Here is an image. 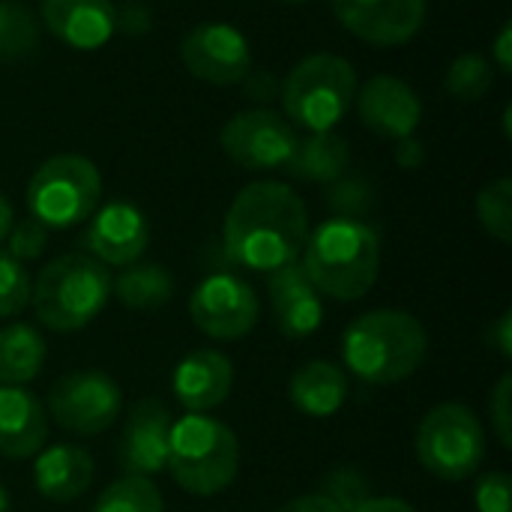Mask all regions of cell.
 <instances>
[{"label": "cell", "mask_w": 512, "mask_h": 512, "mask_svg": "<svg viewBox=\"0 0 512 512\" xmlns=\"http://www.w3.org/2000/svg\"><path fill=\"white\" fill-rule=\"evenodd\" d=\"M222 237L234 264L255 273H273L300 261L309 237V210L288 183L255 180L234 195Z\"/></svg>", "instance_id": "6da1fadb"}, {"label": "cell", "mask_w": 512, "mask_h": 512, "mask_svg": "<svg viewBox=\"0 0 512 512\" xmlns=\"http://www.w3.org/2000/svg\"><path fill=\"white\" fill-rule=\"evenodd\" d=\"M300 258L303 273L321 297L354 303L378 282L381 240L369 222L333 216L309 231Z\"/></svg>", "instance_id": "7a4b0ae2"}, {"label": "cell", "mask_w": 512, "mask_h": 512, "mask_svg": "<svg viewBox=\"0 0 512 512\" xmlns=\"http://www.w3.org/2000/svg\"><path fill=\"white\" fill-rule=\"evenodd\" d=\"M429 354L423 321L402 309H372L342 333L345 369L372 387L408 381Z\"/></svg>", "instance_id": "3957f363"}, {"label": "cell", "mask_w": 512, "mask_h": 512, "mask_svg": "<svg viewBox=\"0 0 512 512\" xmlns=\"http://www.w3.org/2000/svg\"><path fill=\"white\" fill-rule=\"evenodd\" d=\"M111 300V273L87 252H66L42 267L30 291L36 321L54 333L90 327Z\"/></svg>", "instance_id": "277c9868"}, {"label": "cell", "mask_w": 512, "mask_h": 512, "mask_svg": "<svg viewBox=\"0 0 512 512\" xmlns=\"http://www.w3.org/2000/svg\"><path fill=\"white\" fill-rule=\"evenodd\" d=\"M165 471L186 495L213 498L237 480L240 441L222 420L186 414L171 426Z\"/></svg>", "instance_id": "5b68a950"}, {"label": "cell", "mask_w": 512, "mask_h": 512, "mask_svg": "<svg viewBox=\"0 0 512 512\" xmlns=\"http://www.w3.org/2000/svg\"><path fill=\"white\" fill-rule=\"evenodd\" d=\"M357 72L339 54H309L282 81L285 120L306 132H333L354 105Z\"/></svg>", "instance_id": "8992f818"}, {"label": "cell", "mask_w": 512, "mask_h": 512, "mask_svg": "<svg viewBox=\"0 0 512 512\" xmlns=\"http://www.w3.org/2000/svg\"><path fill=\"white\" fill-rule=\"evenodd\" d=\"M27 210L45 228H75L93 216L102 201L99 168L78 153H60L45 159L27 183Z\"/></svg>", "instance_id": "52a82bcc"}, {"label": "cell", "mask_w": 512, "mask_h": 512, "mask_svg": "<svg viewBox=\"0 0 512 512\" xmlns=\"http://www.w3.org/2000/svg\"><path fill=\"white\" fill-rule=\"evenodd\" d=\"M414 450L432 477L459 483L474 477L486 462V429L471 408L444 402L423 417Z\"/></svg>", "instance_id": "ba28073f"}, {"label": "cell", "mask_w": 512, "mask_h": 512, "mask_svg": "<svg viewBox=\"0 0 512 512\" xmlns=\"http://www.w3.org/2000/svg\"><path fill=\"white\" fill-rule=\"evenodd\" d=\"M45 411L72 435H102L123 414V390L99 369H75L54 381Z\"/></svg>", "instance_id": "9c48e42d"}, {"label": "cell", "mask_w": 512, "mask_h": 512, "mask_svg": "<svg viewBox=\"0 0 512 512\" xmlns=\"http://www.w3.org/2000/svg\"><path fill=\"white\" fill-rule=\"evenodd\" d=\"M225 156L246 171H285L297 153L300 135L270 108L237 111L219 132Z\"/></svg>", "instance_id": "30bf717a"}, {"label": "cell", "mask_w": 512, "mask_h": 512, "mask_svg": "<svg viewBox=\"0 0 512 512\" xmlns=\"http://www.w3.org/2000/svg\"><path fill=\"white\" fill-rule=\"evenodd\" d=\"M192 324L219 342H234L258 327L261 303L255 288L234 273H210L189 297Z\"/></svg>", "instance_id": "8fae6325"}, {"label": "cell", "mask_w": 512, "mask_h": 512, "mask_svg": "<svg viewBox=\"0 0 512 512\" xmlns=\"http://www.w3.org/2000/svg\"><path fill=\"white\" fill-rule=\"evenodd\" d=\"M180 60L192 78L216 87L240 84L243 75L255 66L246 33L225 21L195 24L180 42Z\"/></svg>", "instance_id": "7c38bea8"}, {"label": "cell", "mask_w": 512, "mask_h": 512, "mask_svg": "<svg viewBox=\"0 0 512 512\" xmlns=\"http://www.w3.org/2000/svg\"><path fill=\"white\" fill-rule=\"evenodd\" d=\"M339 24L375 48L411 42L429 12V0H333Z\"/></svg>", "instance_id": "4fadbf2b"}, {"label": "cell", "mask_w": 512, "mask_h": 512, "mask_svg": "<svg viewBox=\"0 0 512 512\" xmlns=\"http://www.w3.org/2000/svg\"><path fill=\"white\" fill-rule=\"evenodd\" d=\"M150 246V222L132 201H108L96 207L84 234L81 249L105 267H129L141 261Z\"/></svg>", "instance_id": "5bb4252c"}, {"label": "cell", "mask_w": 512, "mask_h": 512, "mask_svg": "<svg viewBox=\"0 0 512 512\" xmlns=\"http://www.w3.org/2000/svg\"><path fill=\"white\" fill-rule=\"evenodd\" d=\"M360 123L387 141H399L417 132L423 120V102L417 90L396 75H375L354 93Z\"/></svg>", "instance_id": "9a60e30c"}, {"label": "cell", "mask_w": 512, "mask_h": 512, "mask_svg": "<svg viewBox=\"0 0 512 512\" xmlns=\"http://www.w3.org/2000/svg\"><path fill=\"white\" fill-rule=\"evenodd\" d=\"M174 417L159 399H141L132 405L123 435L117 444V459L126 477H156L168 465V441H171Z\"/></svg>", "instance_id": "2e32d148"}, {"label": "cell", "mask_w": 512, "mask_h": 512, "mask_svg": "<svg viewBox=\"0 0 512 512\" xmlns=\"http://www.w3.org/2000/svg\"><path fill=\"white\" fill-rule=\"evenodd\" d=\"M270 309L285 339H309L324 324V297L303 273L300 261L285 264L267 279Z\"/></svg>", "instance_id": "e0dca14e"}, {"label": "cell", "mask_w": 512, "mask_h": 512, "mask_svg": "<svg viewBox=\"0 0 512 512\" xmlns=\"http://www.w3.org/2000/svg\"><path fill=\"white\" fill-rule=\"evenodd\" d=\"M171 387L189 414H210L231 396L234 363L216 348H198L177 363Z\"/></svg>", "instance_id": "ac0fdd59"}, {"label": "cell", "mask_w": 512, "mask_h": 512, "mask_svg": "<svg viewBox=\"0 0 512 512\" xmlns=\"http://www.w3.org/2000/svg\"><path fill=\"white\" fill-rule=\"evenodd\" d=\"M39 18L75 51H99L114 36V0H42Z\"/></svg>", "instance_id": "d6986e66"}, {"label": "cell", "mask_w": 512, "mask_h": 512, "mask_svg": "<svg viewBox=\"0 0 512 512\" xmlns=\"http://www.w3.org/2000/svg\"><path fill=\"white\" fill-rule=\"evenodd\" d=\"M48 441V411L24 387H0V456L33 459Z\"/></svg>", "instance_id": "ffe728a7"}, {"label": "cell", "mask_w": 512, "mask_h": 512, "mask_svg": "<svg viewBox=\"0 0 512 512\" xmlns=\"http://www.w3.org/2000/svg\"><path fill=\"white\" fill-rule=\"evenodd\" d=\"M93 456L75 444L42 447L33 462V486L51 504H69L81 498L93 483Z\"/></svg>", "instance_id": "44dd1931"}, {"label": "cell", "mask_w": 512, "mask_h": 512, "mask_svg": "<svg viewBox=\"0 0 512 512\" xmlns=\"http://www.w3.org/2000/svg\"><path fill=\"white\" fill-rule=\"evenodd\" d=\"M348 396H351L348 372L330 360H309L288 381L291 405L312 420L336 417L345 408Z\"/></svg>", "instance_id": "7402d4cb"}, {"label": "cell", "mask_w": 512, "mask_h": 512, "mask_svg": "<svg viewBox=\"0 0 512 512\" xmlns=\"http://www.w3.org/2000/svg\"><path fill=\"white\" fill-rule=\"evenodd\" d=\"M351 165V144L336 132H309L300 138L291 165L285 168L291 177L306 183H336L345 177Z\"/></svg>", "instance_id": "603a6c76"}, {"label": "cell", "mask_w": 512, "mask_h": 512, "mask_svg": "<svg viewBox=\"0 0 512 512\" xmlns=\"http://www.w3.org/2000/svg\"><path fill=\"white\" fill-rule=\"evenodd\" d=\"M45 339L36 327L12 321L0 327V387H24L45 366Z\"/></svg>", "instance_id": "cb8c5ba5"}, {"label": "cell", "mask_w": 512, "mask_h": 512, "mask_svg": "<svg viewBox=\"0 0 512 512\" xmlns=\"http://www.w3.org/2000/svg\"><path fill=\"white\" fill-rule=\"evenodd\" d=\"M111 294L123 309L135 312H156L171 303L174 297V279L168 267L162 264H129L117 279H111Z\"/></svg>", "instance_id": "d4e9b609"}, {"label": "cell", "mask_w": 512, "mask_h": 512, "mask_svg": "<svg viewBox=\"0 0 512 512\" xmlns=\"http://www.w3.org/2000/svg\"><path fill=\"white\" fill-rule=\"evenodd\" d=\"M39 48V21L30 9L0 0V60H24Z\"/></svg>", "instance_id": "484cf974"}, {"label": "cell", "mask_w": 512, "mask_h": 512, "mask_svg": "<svg viewBox=\"0 0 512 512\" xmlns=\"http://www.w3.org/2000/svg\"><path fill=\"white\" fill-rule=\"evenodd\" d=\"M444 87L459 102H477L495 87V66L483 54H459L444 75Z\"/></svg>", "instance_id": "4316f807"}, {"label": "cell", "mask_w": 512, "mask_h": 512, "mask_svg": "<svg viewBox=\"0 0 512 512\" xmlns=\"http://www.w3.org/2000/svg\"><path fill=\"white\" fill-rule=\"evenodd\" d=\"M93 512H165V501L153 480L123 474L96 498Z\"/></svg>", "instance_id": "83f0119b"}, {"label": "cell", "mask_w": 512, "mask_h": 512, "mask_svg": "<svg viewBox=\"0 0 512 512\" xmlns=\"http://www.w3.org/2000/svg\"><path fill=\"white\" fill-rule=\"evenodd\" d=\"M477 219L489 237L498 243L512 240V180L498 177L486 183L477 195Z\"/></svg>", "instance_id": "f1b7e54d"}, {"label": "cell", "mask_w": 512, "mask_h": 512, "mask_svg": "<svg viewBox=\"0 0 512 512\" xmlns=\"http://www.w3.org/2000/svg\"><path fill=\"white\" fill-rule=\"evenodd\" d=\"M30 273L0 246V318H15L30 306Z\"/></svg>", "instance_id": "f546056e"}, {"label": "cell", "mask_w": 512, "mask_h": 512, "mask_svg": "<svg viewBox=\"0 0 512 512\" xmlns=\"http://www.w3.org/2000/svg\"><path fill=\"white\" fill-rule=\"evenodd\" d=\"M333 507L339 512H357L360 504H366L372 498L369 492V480L351 468V465H342L336 471H330L324 480H321V489H318Z\"/></svg>", "instance_id": "4dcf8cb0"}, {"label": "cell", "mask_w": 512, "mask_h": 512, "mask_svg": "<svg viewBox=\"0 0 512 512\" xmlns=\"http://www.w3.org/2000/svg\"><path fill=\"white\" fill-rule=\"evenodd\" d=\"M6 243H9L6 252H9L12 258H18L21 264H24V261H36V258L45 252V246H48V228L30 216V219L12 225Z\"/></svg>", "instance_id": "1f68e13d"}, {"label": "cell", "mask_w": 512, "mask_h": 512, "mask_svg": "<svg viewBox=\"0 0 512 512\" xmlns=\"http://www.w3.org/2000/svg\"><path fill=\"white\" fill-rule=\"evenodd\" d=\"M489 420H492V429H495V438L501 441L504 450L512 447V375H501V381L495 384L492 390V399H489Z\"/></svg>", "instance_id": "d6a6232c"}, {"label": "cell", "mask_w": 512, "mask_h": 512, "mask_svg": "<svg viewBox=\"0 0 512 512\" xmlns=\"http://www.w3.org/2000/svg\"><path fill=\"white\" fill-rule=\"evenodd\" d=\"M372 204V192L363 180H336L333 189H330V207L339 213V216H348V219H360L363 210H369Z\"/></svg>", "instance_id": "836d02e7"}, {"label": "cell", "mask_w": 512, "mask_h": 512, "mask_svg": "<svg viewBox=\"0 0 512 512\" xmlns=\"http://www.w3.org/2000/svg\"><path fill=\"white\" fill-rule=\"evenodd\" d=\"M512 480L501 471H489L480 477L474 489V507L477 512H510Z\"/></svg>", "instance_id": "e575fe53"}, {"label": "cell", "mask_w": 512, "mask_h": 512, "mask_svg": "<svg viewBox=\"0 0 512 512\" xmlns=\"http://www.w3.org/2000/svg\"><path fill=\"white\" fill-rule=\"evenodd\" d=\"M246 99L258 102V105H267V102H276L279 99V90H282V81L276 78V72L270 69H261V66H252L243 81H240Z\"/></svg>", "instance_id": "d590c367"}, {"label": "cell", "mask_w": 512, "mask_h": 512, "mask_svg": "<svg viewBox=\"0 0 512 512\" xmlns=\"http://www.w3.org/2000/svg\"><path fill=\"white\" fill-rule=\"evenodd\" d=\"M153 27V15L144 3L126 0L123 6H114V33L123 36H144Z\"/></svg>", "instance_id": "8d00e7d4"}, {"label": "cell", "mask_w": 512, "mask_h": 512, "mask_svg": "<svg viewBox=\"0 0 512 512\" xmlns=\"http://www.w3.org/2000/svg\"><path fill=\"white\" fill-rule=\"evenodd\" d=\"M393 156H396L399 168L414 171V168H420V165L426 162V147H423V141H420L417 135H408V138H399V141H396Z\"/></svg>", "instance_id": "74e56055"}, {"label": "cell", "mask_w": 512, "mask_h": 512, "mask_svg": "<svg viewBox=\"0 0 512 512\" xmlns=\"http://www.w3.org/2000/svg\"><path fill=\"white\" fill-rule=\"evenodd\" d=\"M486 339H489V345H492L504 360H510L512 357V309L501 312V318H498V321H492V327H489Z\"/></svg>", "instance_id": "f35d334b"}, {"label": "cell", "mask_w": 512, "mask_h": 512, "mask_svg": "<svg viewBox=\"0 0 512 512\" xmlns=\"http://www.w3.org/2000/svg\"><path fill=\"white\" fill-rule=\"evenodd\" d=\"M492 66L504 75L512 72V27L510 21H504V27L498 30L495 36V45H492Z\"/></svg>", "instance_id": "ab89813d"}, {"label": "cell", "mask_w": 512, "mask_h": 512, "mask_svg": "<svg viewBox=\"0 0 512 512\" xmlns=\"http://www.w3.org/2000/svg\"><path fill=\"white\" fill-rule=\"evenodd\" d=\"M279 512H339L321 492H312V495H300L294 501H288Z\"/></svg>", "instance_id": "60d3db41"}, {"label": "cell", "mask_w": 512, "mask_h": 512, "mask_svg": "<svg viewBox=\"0 0 512 512\" xmlns=\"http://www.w3.org/2000/svg\"><path fill=\"white\" fill-rule=\"evenodd\" d=\"M357 512H417L408 501L402 498H369L366 504H360Z\"/></svg>", "instance_id": "b9f144b4"}, {"label": "cell", "mask_w": 512, "mask_h": 512, "mask_svg": "<svg viewBox=\"0 0 512 512\" xmlns=\"http://www.w3.org/2000/svg\"><path fill=\"white\" fill-rule=\"evenodd\" d=\"M12 225H15V210H12V204H9V198L0 192V243L9 237V231H12Z\"/></svg>", "instance_id": "7bdbcfd3"}, {"label": "cell", "mask_w": 512, "mask_h": 512, "mask_svg": "<svg viewBox=\"0 0 512 512\" xmlns=\"http://www.w3.org/2000/svg\"><path fill=\"white\" fill-rule=\"evenodd\" d=\"M9 507H12V498H9L6 486L0 483V512H9Z\"/></svg>", "instance_id": "ee69618b"}, {"label": "cell", "mask_w": 512, "mask_h": 512, "mask_svg": "<svg viewBox=\"0 0 512 512\" xmlns=\"http://www.w3.org/2000/svg\"><path fill=\"white\" fill-rule=\"evenodd\" d=\"M282 3H312V0H282Z\"/></svg>", "instance_id": "f6af8a7d"}]
</instances>
